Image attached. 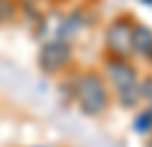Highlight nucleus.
Listing matches in <instances>:
<instances>
[{"mask_svg": "<svg viewBox=\"0 0 152 147\" xmlns=\"http://www.w3.org/2000/svg\"><path fill=\"white\" fill-rule=\"evenodd\" d=\"M74 97L78 101V108L83 110L86 115H90V117L102 115L108 108V101H111L108 85H106L104 76L97 71L81 74L76 78L74 81Z\"/></svg>", "mask_w": 152, "mask_h": 147, "instance_id": "1", "label": "nucleus"}, {"mask_svg": "<svg viewBox=\"0 0 152 147\" xmlns=\"http://www.w3.org/2000/svg\"><path fill=\"white\" fill-rule=\"evenodd\" d=\"M132 30H134V21L129 16H118L106 28V48L111 51V57H122L129 60L134 55V46H132Z\"/></svg>", "mask_w": 152, "mask_h": 147, "instance_id": "2", "label": "nucleus"}, {"mask_svg": "<svg viewBox=\"0 0 152 147\" xmlns=\"http://www.w3.org/2000/svg\"><path fill=\"white\" fill-rule=\"evenodd\" d=\"M74 60V48L69 41L62 39H53L39 48V67L46 74H58L65 67H69Z\"/></svg>", "mask_w": 152, "mask_h": 147, "instance_id": "3", "label": "nucleus"}, {"mask_svg": "<svg viewBox=\"0 0 152 147\" xmlns=\"http://www.w3.org/2000/svg\"><path fill=\"white\" fill-rule=\"evenodd\" d=\"M106 74H108V81L113 83L115 94L124 92V90H132V87H138V74H136V67L129 60L108 57L106 60Z\"/></svg>", "mask_w": 152, "mask_h": 147, "instance_id": "4", "label": "nucleus"}, {"mask_svg": "<svg viewBox=\"0 0 152 147\" xmlns=\"http://www.w3.org/2000/svg\"><path fill=\"white\" fill-rule=\"evenodd\" d=\"M132 46L136 53L150 57L152 55V28L145 23H134L132 30Z\"/></svg>", "mask_w": 152, "mask_h": 147, "instance_id": "5", "label": "nucleus"}, {"mask_svg": "<svg viewBox=\"0 0 152 147\" xmlns=\"http://www.w3.org/2000/svg\"><path fill=\"white\" fill-rule=\"evenodd\" d=\"M134 131L141 133V136H145V133L152 131V108L141 110V113L134 117Z\"/></svg>", "mask_w": 152, "mask_h": 147, "instance_id": "6", "label": "nucleus"}, {"mask_svg": "<svg viewBox=\"0 0 152 147\" xmlns=\"http://www.w3.org/2000/svg\"><path fill=\"white\" fill-rule=\"evenodd\" d=\"M143 5H152V0H141Z\"/></svg>", "mask_w": 152, "mask_h": 147, "instance_id": "7", "label": "nucleus"}, {"mask_svg": "<svg viewBox=\"0 0 152 147\" xmlns=\"http://www.w3.org/2000/svg\"><path fill=\"white\" fill-rule=\"evenodd\" d=\"M148 147H152V138H150V140H148Z\"/></svg>", "mask_w": 152, "mask_h": 147, "instance_id": "8", "label": "nucleus"}, {"mask_svg": "<svg viewBox=\"0 0 152 147\" xmlns=\"http://www.w3.org/2000/svg\"><path fill=\"white\" fill-rule=\"evenodd\" d=\"M150 57H152V55H150Z\"/></svg>", "mask_w": 152, "mask_h": 147, "instance_id": "9", "label": "nucleus"}]
</instances>
